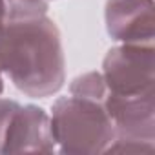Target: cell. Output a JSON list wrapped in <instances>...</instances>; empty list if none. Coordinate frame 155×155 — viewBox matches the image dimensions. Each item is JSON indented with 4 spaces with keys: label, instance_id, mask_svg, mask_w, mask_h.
<instances>
[{
    "label": "cell",
    "instance_id": "obj_2",
    "mask_svg": "<svg viewBox=\"0 0 155 155\" xmlns=\"http://www.w3.org/2000/svg\"><path fill=\"white\" fill-rule=\"evenodd\" d=\"M51 133L62 153H102L115 139L111 119L102 101L60 97L53 104Z\"/></svg>",
    "mask_w": 155,
    "mask_h": 155
},
{
    "label": "cell",
    "instance_id": "obj_6",
    "mask_svg": "<svg viewBox=\"0 0 155 155\" xmlns=\"http://www.w3.org/2000/svg\"><path fill=\"white\" fill-rule=\"evenodd\" d=\"M153 0H108V35L122 44H153Z\"/></svg>",
    "mask_w": 155,
    "mask_h": 155
},
{
    "label": "cell",
    "instance_id": "obj_9",
    "mask_svg": "<svg viewBox=\"0 0 155 155\" xmlns=\"http://www.w3.org/2000/svg\"><path fill=\"white\" fill-rule=\"evenodd\" d=\"M6 22H8V18H6V6H4V0H0V33H2Z\"/></svg>",
    "mask_w": 155,
    "mask_h": 155
},
{
    "label": "cell",
    "instance_id": "obj_7",
    "mask_svg": "<svg viewBox=\"0 0 155 155\" xmlns=\"http://www.w3.org/2000/svg\"><path fill=\"white\" fill-rule=\"evenodd\" d=\"M71 95L75 97H86V99H95V101H104L108 88L102 79V73L91 71L86 75H81L71 82L69 86Z\"/></svg>",
    "mask_w": 155,
    "mask_h": 155
},
{
    "label": "cell",
    "instance_id": "obj_10",
    "mask_svg": "<svg viewBox=\"0 0 155 155\" xmlns=\"http://www.w3.org/2000/svg\"><path fill=\"white\" fill-rule=\"evenodd\" d=\"M4 91V81H2V69H0V95Z\"/></svg>",
    "mask_w": 155,
    "mask_h": 155
},
{
    "label": "cell",
    "instance_id": "obj_4",
    "mask_svg": "<svg viewBox=\"0 0 155 155\" xmlns=\"http://www.w3.org/2000/svg\"><path fill=\"white\" fill-rule=\"evenodd\" d=\"M115 139L122 142H153L155 139V91L133 97L106 93L102 101Z\"/></svg>",
    "mask_w": 155,
    "mask_h": 155
},
{
    "label": "cell",
    "instance_id": "obj_3",
    "mask_svg": "<svg viewBox=\"0 0 155 155\" xmlns=\"http://www.w3.org/2000/svg\"><path fill=\"white\" fill-rule=\"evenodd\" d=\"M153 44H122L111 48L102 62V79L113 95L133 97L153 91Z\"/></svg>",
    "mask_w": 155,
    "mask_h": 155
},
{
    "label": "cell",
    "instance_id": "obj_1",
    "mask_svg": "<svg viewBox=\"0 0 155 155\" xmlns=\"http://www.w3.org/2000/svg\"><path fill=\"white\" fill-rule=\"evenodd\" d=\"M0 69L24 95L44 99L66 81L60 31L51 18L8 20L0 33Z\"/></svg>",
    "mask_w": 155,
    "mask_h": 155
},
{
    "label": "cell",
    "instance_id": "obj_8",
    "mask_svg": "<svg viewBox=\"0 0 155 155\" xmlns=\"http://www.w3.org/2000/svg\"><path fill=\"white\" fill-rule=\"evenodd\" d=\"M8 20H28L44 17L48 11V0H4Z\"/></svg>",
    "mask_w": 155,
    "mask_h": 155
},
{
    "label": "cell",
    "instance_id": "obj_5",
    "mask_svg": "<svg viewBox=\"0 0 155 155\" xmlns=\"http://www.w3.org/2000/svg\"><path fill=\"white\" fill-rule=\"evenodd\" d=\"M57 150L49 115L33 104L17 106L11 113L2 139L0 153H22V151H46Z\"/></svg>",
    "mask_w": 155,
    "mask_h": 155
}]
</instances>
